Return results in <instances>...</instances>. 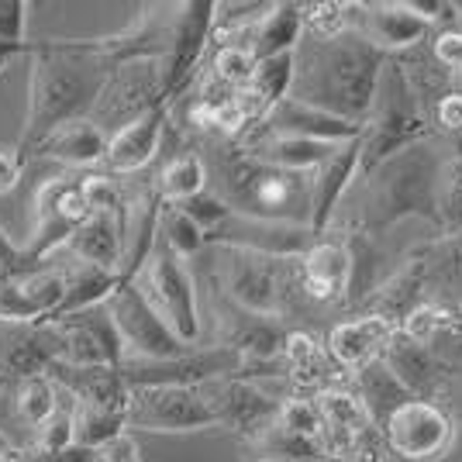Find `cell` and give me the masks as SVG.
<instances>
[{"mask_svg": "<svg viewBox=\"0 0 462 462\" xmlns=\"http://www.w3.org/2000/svg\"><path fill=\"white\" fill-rule=\"evenodd\" d=\"M111 69L115 62L97 52L94 39H39L28 45V115L18 138L24 162L62 125L90 117Z\"/></svg>", "mask_w": 462, "mask_h": 462, "instance_id": "1", "label": "cell"}, {"mask_svg": "<svg viewBox=\"0 0 462 462\" xmlns=\"http://www.w3.org/2000/svg\"><path fill=\"white\" fill-rule=\"evenodd\" d=\"M386 62L390 56L363 39L359 32H346L335 39L304 35L293 52L290 97L366 128Z\"/></svg>", "mask_w": 462, "mask_h": 462, "instance_id": "2", "label": "cell"}, {"mask_svg": "<svg viewBox=\"0 0 462 462\" xmlns=\"http://www.w3.org/2000/svg\"><path fill=\"white\" fill-rule=\"evenodd\" d=\"M208 190L225 200V208L249 221H270V225H300L310 228V208H314V173H290L255 159L238 142L217 138L211 145Z\"/></svg>", "mask_w": 462, "mask_h": 462, "instance_id": "3", "label": "cell"}, {"mask_svg": "<svg viewBox=\"0 0 462 462\" xmlns=\"http://www.w3.org/2000/svg\"><path fill=\"white\" fill-rule=\"evenodd\" d=\"M445 155L435 152L431 138L404 152L390 155L373 173H366V200L356 228L380 238L407 217H421L439 228V180Z\"/></svg>", "mask_w": 462, "mask_h": 462, "instance_id": "4", "label": "cell"}, {"mask_svg": "<svg viewBox=\"0 0 462 462\" xmlns=\"http://www.w3.org/2000/svg\"><path fill=\"white\" fill-rule=\"evenodd\" d=\"M208 249L217 259V290L231 304L263 318L287 321L300 310V300H308L300 255L283 259L238 245H208Z\"/></svg>", "mask_w": 462, "mask_h": 462, "instance_id": "5", "label": "cell"}, {"mask_svg": "<svg viewBox=\"0 0 462 462\" xmlns=\"http://www.w3.org/2000/svg\"><path fill=\"white\" fill-rule=\"evenodd\" d=\"M431 128L435 125H431L421 97L407 77L401 56H390L383 77H380L376 100H373V115H369L366 132H363V173H359V180L373 173L390 155L404 152L418 142H428Z\"/></svg>", "mask_w": 462, "mask_h": 462, "instance_id": "6", "label": "cell"}, {"mask_svg": "<svg viewBox=\"0 0 462 462\" xmlns=\"http://www.w3.org/2000/svg\"><path fill=\"white\" fill-rule=\"evenodd\" d=\"M90 217V204L83 193V176H52L32 197V231L21 242L24 270L45 266L59 249L69 245Z\"/></svg>", "mask_w": 462, "mask_h": 462, "instance_id": "7", "label": "cell"}, {"mask_svg": "<svg viewBox=\"0 0 462 462\" xmlns=\"http://www.w3.org/2000/svg\"><path fill=\"white\" fill-rule=\"evenodd\" d=\"M132 283L149 297V304L162 314V321L173 328L187 346H197V342H200L197 283H193L187 259H180V255L166 245L162 235L155 238L152 255L145 259V266L138 270V276Z\"/></svg>", "mask_w": 462, "mask_h": 462, "instance_id": "8", "label": "cell"}, {"mask_svg": "<svg viewBox=\"0 0 462 462\" xmlns=\"http://www.w3.org/2000/svg\"><path fill=\"white\" fill-rule=\"evenodd\" d=\"M159 104H170L166 83H162V59H132V62H117L111 69L90 111V121L100 132L117 135L128 125H135L138 117L155 111Z\"/></svg>", "mask_w": 462, "mask_h": 462, "instance_id": "9", "label": "cell"}, {"mask_svg": "<svg viewBox=\"0 0 462 462\" xmlns=\"http://www.w3.org/2000/svg\"><path fill=\"white\" fill-rule=\"evenodd\" d=\"M107 310H111L117 335H121L125 363H162V359H176V356L197 348L187 346L173 328L162 321V314L149 304V297L132 280L117 283L115 293L107 297Z\"/></svg>", "mask_w": 462, "mask_h": 462, "instance_id": "10", "label": "cell"}, {"mask_svg": "<svg viewBox=\"0 0 462 462\" xmlns=\"http://www.w3.org/2000/svg\"><path fill=\"white\" fill-rule=\"evenodd\" d=\"M125 418L128 431H155V435L217 428V418L204 401L200 386H132Z\"/></svg>", "mask_w": 462, "mask_h": 462, "instance_id": "11", "label": "cell"}, {"mask_svg": "<svg viewBox=\"0 0 462 462\" xmlns=\"http://www.w3.org/2000/svg\"><path fill=\"white\" fill-rule=\"evenodd\" d=\"M386 452L404 462H435L456 442V424L435 401H407L383 424Z\"/></svg>", "mask_w": 462, "mask_h": 462, "instance_id": "12", "label": "cell"}, {"mask_svg": "<svg viewBox=\"0 0 462 462\" xmlns=\"http://www.w3.org/2000/svg\"><path fill=\"white\" fill-rule=\"evenodd\" d=\"M204 401L217 418V428H228L231 435L245 439V442H259L266 431H270L276 418H280V407L283 401L270 397L266 390H259V383L242 380V376H221L211 383L200 386Z\"/></svg>", "mask_w": 462, "mask_h": 462, "instance_id": "13", "label": "cell"}, {"mask_svg": "<svg viewBox=\"0 0 462 462\" xmlns=\"http://www.w3.org/2000/svg\"><path fill=\"white\" fill-rule=\"evenodd\" d=\"M214 0H187L176 4L173 21V45L170 56L162 59V83H166V100L173 104L200 73V62L211 56L214 39Z\"/></svg>", "mask_w": 462, "mask_h": 462, "instance_id": "14", "label": "cell"}, {"mask_svg": "<svg viewBox=\"0 0 462 462\" xmlns=\"http://www.w3.org/2000/svg\"><path fill=\"white\" fill-rule=\"evenodd\" d=\"M214 314H217V342L214 346L231 348L235 356H242L245 366L283 359V348H287V338H290L287 321L263 318V314H252V310L238 308V304H231L221 290H217V308H214Z\"/></svg>", "mask_w": 462, "mask_h": 462, "instance_id": "15", "label": "cell"}, {"mask_svg": "<svg viewBox=\"0 0 462 462\" xmlns=\"http://www.w3.org/2000/svg\"><path fill=\"white\" fill-rule=\"evenodd\" d=\"M56 359H62V338L52 321L0 318V380L21 383L28 376L49 373Z\"/></svg>", "mask_w": 462, "mask_h": 462, "instance_id": "16", "label": "cell"}, {"mask_svg": "<svg viewBox=\"0 0 462 462\" xmlns=\"http://www.w3.org/2000/svg\"><path fill=\"white\" fill-rule=\"evenodd\" d=\"M52 325L62 338V363H73V366H121L125 363L121 335L107 310V300L97 308L77 310L69 318H59Z\"/></svg>", "mask_w": 462, "mask_h": 462, "instance_id": "17", "label": "cell"}, {"mask_svg": "<svg viewBox=\"0 0 462 462\" xmlns=\"http://www.w3.org/2000/svg\"><path fill=\"white\" fill-rule=\"evenodd\" d=\"M352 32H359L386 56H407L431 42V24L418 18L407 0L393 4H352Z\"/></svg>", "mask_w": 462, "mask_h": 462, "instance_id": "18", "label": "cell"}, {"mask_svg": "<svg viewBox=\"0 0 462 462\" xmlns=\"http://www.w3.org/2000/svg\"><path fill=\"white\" fill-rule=\"evenodd\" d=\"M380 363H383V366L401 380V386H404L407 393L418 397V401H435V404H439V397L448 390V380H452V363L445 359L439 348L418 346V342L404 338L401 331L390 338V346L383 348Z\"/></svg>", "mask_w": 462, "mask_h": 462, "instance_id": "19", "label": "cell"}, {"mask_svg": "<svg viewBox=\"0 0 462 462\" xmlns=\"http://www.w3.org/2000/svg\"><path fill=\"white\" fill-rule=\"evenodd\" d=\"M300 273H304V293L310 304H346L348 283H352V252H348L346 235H335V231L321 235L300 255Z\"/></svg>", "mask_w": 462, "mask_h": 462, "instance_id": "20", "label": "cell"}, {"mask_svg": "<svg viewBox=\"0 0 462 462\" xmlns=\"http://www.w3.org/2000/svg\"><path fill=\"white\" fill-rule=\"evenodd\" d=\"M401 331V325H393L390 318L383 314H359V318H352V321H342V325H335L328 331V356L335 359V366L342 369V373H359V369L373 366L380 356H383V348L390 346V338Z\"/></svg>", "mask_w": 462, "mask_h": 462, "instance_id": "21", "label": "cell"}, {"mask_svg": "<svg viewBox=\"0 0 462 462\" xmlns=\"http://www.w3.org/2000/svg\"><path fill=\"white\" fill-rule=\"evenodd\" d=\"M49 376L56 380V386L77 404H94L104 411H121L128 414V397L132 386L125 380L121 366H73L56 359L49 366Z\"/></svg>", "mask_w": 462, "mask_h": 462, "instance_id": "22", "label": "cell"}, {"mask_svg": "<svg viewBox=\"0 0 462 462\" xmlns=\"http://www.w3.org/2000/svg\"><path fill=\"white\" fill-rule=\"evenodd\" d=\"M363 173V138L338 145L335 155L314 173V208H310V231L321 238L335 225V211L342 208L352 180Z\"/></svg>", "mask_w": 462, "mask_h": 462, "instance_id": "23", "label": "cell"}, {"mask_svg": "<svg viewBox=\"0 0 462 462\" xmlns=\"http://www.w3.org/2000/svg\"><path fill=\"white\" fill-rule=\"evenodd\" d=\"M259 128H266L273 135L314 138V142H328V145H346V142L363 138V132H366V128H359L352 121H342V117L318 111V107H308V104H300L293 97L270 107V115L259 121Z\"/></svg>", "mask_w": 462, "mask_h": 462, "instance_id": "24", "label": "cell"}, {"mask_svg": "<svg viewBox=\"0 0 462 462\" xmlns=\"http://www.w3.org/2000/svg\"><path fill=\"white\" fill-rule=\"evenodd\" d=\"M283 363H287V380L293 383L297 397H318L321 390L342 386L348 376L335 366V359L328 356V346H321L304 328H290Z\"/></svg>", "mask_w": 462, "mask_h": 462, "instance_id": "25", "label": "cell"}, {"mask_svg": "<svg viewBox=\"0 0 462 462\" xmlns=\"http://www.w3.org/2000/svg\"><path fill=\"white\" fill-rule=\"evenodd\" d=\"M166 115H170V104H159L155 111H149L145 117H138L135 125H128L125 132L111 135L104 166L117 176H132V173H138V170H145L155 159V152H159V145H162Z\"/></svg>", "mask_w": 462, "mask_h": 462, "instance_id": "26", "label": "cell"}, {"mask_svg": "<svg viewBox=\"0 0 462 462\" xmlns=\"http://www.w3.org/2000/svg\"><path fill=\"white\" fill-rule=\"evenodd\" d=\"M162 197L155 183L142 187L128 197V214H125V263H121V280H135L145 259L152 255L155 238H159V217H162Z\"/></svg>", "mask_w": 462, "mask_h": 462, "instance_id": "27", "label": "cell"}, {"mask_svg": "<svg viewBox=\"0 0 462 462\" xmlns=\"http://www.w3.org/2000/svg\"><path fill=\"white\" fill-rule=\"evenodd\" d=\"M125 214H90L87 225L69 238L66 252L83 266L121 276V263H125Z\"/></svg>", "mask_w": 462, "mask_h": 462, "instance_id": "28", "label": "cell"}, {"mask_svg": "<svg viewBox=\"0 0 462 462\" xmlns=\"http://www.w3.org/2000/svg\"><path fill=\"white\" fill-rule=\"evenodd\" d=\"M107 145H111V135L100 132L90 117H83V121H69L59 132H52L35 155L62 162V166H77V170H94L107 159Z\"/></svg>", "mask_w": 462, "mask_h": 462, "instance_id": "29", "label": "cell"}, {"mask_svg": "<svg viewBox=\"0 0 462 462\" xmlns=\"http://www.w3.org/2000/svg\"><path fill=\"white\" fill-rule=\"evenodd\" d=\"M424 270V287L431 300H456L462 290V231L439 235L421 249H414Z\"/></svg>", "mask_w": 462, "mask_h": 462, "instance_id": "30", "label": "cell"}, {"mask_svg": "<svg viewBox=\"0 0 462 462\" xmlns=\"http://www.w3.org/2000/svg\"><path fill=\"white\" fill-rule=\"evenodd\" d=\"M304 39V4H273L270 14L255 24L249 49L255 59L293 52Z\"/></svg>", "mask_w": 462, "mask_h": 462, "instance_id": "31", "label": "cell"}, {"mask_svg": "<svg viewBox=\"0 0 462 462\" xmlns=\"http://www.w3.org/2000/svg\"><path fill=\"white\" fill-rule=\"evenodd\" d=\"M352 390L363 397V404H366L369 418L376 421V428L383 431V424L390 421V414L397 411V407H404L407 401H414L411 393H407L404 386H401V380L390 373V369L376 359L373 366L359 369V373H352Z\"/></svg>", "mask_w": 462, "mask_h": 462, "instance_id": "32", "label": "cell"}, {"mask_svg": "<svg viewBox=\"0 0 462 462\" xmlns=\"http://www.w3.org/2000/svg\"><path fill=\"white\" fill-rule=\"evenodd\" d=\"M162 204H187L193 197L208 193L211 187V173H208V159L200 152H180L173 155L159 176L152 180Z\"/></svg>", "mask_w": 462, "mask_h": 462, "instance_id": "33", "label": "cell"}, {"mask_svg": "<svg viewBox=\"0 0 462 462\" xmlns=\"http://www.w3.org/2000/svg\"><path fill=\"white\" fill-rule=\"evenodd\" d=\"M69 407H73V445L79 448L97 452L128 431V418L121 411H104V407L77 404V401H69Z\"/></svg>", "mask_w": 462, "mask_h": 462, "instance_id": "34", "label": "cell"}, {"mask_svg": "<svg viewBox=\"0 0 462 462\" xmlns=\"http://www.w3.org/2000/svg\"><path fill=\"white\" fill-rule=\"evenodd\" d=\"M14 407H18V418L24 424H32L39 431L49 418H56L62 404H59V386L49 373H39V376H28L21 380L18 390H14Z\"/></svg>", "mask_w": 462, "mask_h": 462, "instance_id": "35", "label": "cell"}, {"mask_svg": "<svg viewBox=\"0 0 462 462\" xmlns=\"http://www.w3.org/2000/svg\"><path fill=\"white\" fill-rule=\"evenodd\" d=\"M159 235H162L166 245H170L180 259H187V263H190L193 255H200V252L208 249V235L200 231V225L193 221L190 214L183 211V208H176V204H166V208H162Z\"/></svg>", "mask_w": 462, "mask_h": 462, "instance_id": "36", "label": "cell"}, {"mask_svg": "<svg viewBox=\"0 0 462 462\" xmlns=\"http://www.w3.org/2000/svg\"><path fill=\"white\" fill-rule=\"evenodd\" d=\"M255 66H259V59H255V52H252L249 45H235V42L211 45V66H208V73H214L217 79H225L235 90L252 87Z\"/></svg>", "mask_w": 462, "mask_h": 462, "instance_id": "37", "label": "cell"}, {"mask_svg": "<svg viewBox=\"0 0 462 462\" xmlns=\"http://www.w3.org/2000/svg\"><path fill=\"white\" fill-rule=\"evenodd\" d=\"M462 231V159L445 155L442 180H439V235Z\"/></svg>", "mask_w": 462, "mask_h": 462, "instance_id": "38", "label": "cell"}, {"mask_svg": "<svg viewBox=\"0 0 462 462\" xmlns=\"http://www.w3.org/2000/svg\"><path fill=\"white\" fill-rule=\"evenodd\" d=\"M293 52H297V49H293ZM293 52L259 59V66H255L252 90L266 100V107H276L280 100L290 97V87H293Z\"/></svg>", "mask_w": 462, "mask_h": 462, "instance_id": "39", "label": "cell"}, {"mask_svg": "<svg viewBox=\"0 0 462 462\" xmlns=\"http://www.w3.org/2000/svg\"><path fill=\"white\" fill-rule=\"evenodd\" d=\"M352 32V4L338 0H321V4H304V35L310 39H335Z\"/></svg>", "mask_w": 462, "mask_h": 462, "instance_id": "40", "label": "cell"}, {"mask_svg": "<svg viewBox=\"0 0 462 462\" xmlns=\"http://www.w3.org/2000/svg\"><path fill=\"white\" fill-rule=\"evenodd\" d=\"M73 448V407H62L56 418L42 424L35 431V445L24 452L28 459H52Z\"/></svg>", "mask_w": 462, "mask_h": 462, "instance_id": "41", "label": "cell"}, {"mask_svg": "<svg viewBox=\"0 0 462 462\" xmlns=\"http://www.w3.org/2000/svg\"><path fill=\"white\" fill-rule=\"evenodd\" d=\"M83 193L90 214H125L128 211V193L117 187V180L104 173H87L83 176Z\"/></svg>", "mask_w": 462, "mask_h": 462, "instance_id": "42", "label": "cell"}, {"mask_svg": "<svg viewBox=\"0 0 462 462\" xmlns=\"http://www.w3.org/2000/svg\"><path fill=\"white\" fill-rule=\"evenodd\" d=\"M176 208H183V211L190 214L208 238H211L214 231H221L231 221V211L225 208V200H217L211 190L200 193V197H193V200H187V204H176Z\"/></svg>", "mask_w": 462, "mask_h": 462, "instance_id": "43", "label": "cell"}, {"mask_svg": "<svg viewBox=\"0 0 462 462\" xmlns=\"http://www.w3.org/2000/svg\"><path fill=\"white\" fill-rule=\"evenodd\" d=\"M0 45L28 49V4L24 0H0Z\"/></svg>", "mask_w": 462, "mask_h": 462, "instance_id": "44", "label": "cell"}, {"mask_svg": "<svg viewBox=\"0 0 462 462\" xmlns=\"http://www.w3.org/2000/svg\"><path fill=\"white\" fill-rule=\"evenodd\" d=\"M431 56H435V62H439L442 69H448V73L456 77V83H459V77H462V28H442V32L431 39Z\"/></svg>", "mask_w": 462, "mask_h": 462, "instance_id": "45", "label": "cell"}, {"mask_svg": "<svg viewBox=\"0 0 462 462\" xmlns=\"http://www.w3.org/2000/svg\"><path fill=\"white\" fill-rule=\"evenodd\" d=\"M431 121H435V128H439L445 138H459L462 135V90L445 94L442 100L435 104Z\"/></svg>", "mask_w": 462, "mask_h": 462, "instance_id": "46", "label": "cell"}, {"mask_svg": "<svg viewBox=\"0 0 462 462\" xmlns=\"http://www.w3.org/2000/svg\"><path fill=\"white\" fill-rule=\"evenodd\" d=\"M21 173H24V159H21L18 145H0V197L18 187Z\"/></svg>", "mask_w": 462, "mask_h": 462, "instance_id": "47", "label": "cell"}, {"mask_svg": "<svg viewBox=\"0 0 462 462\" xmlns=\"http://www.w3.org/2000/svg\"><path fill=\"white\" fill-rule=\"evenodd\" d=\"M97 452H100V459H107V462H142V456H138V445H135V439H132V431L117 435L115 442H107L104 448H97Z\"/></svg>", "mask_w": 462, "mask_h": 462, "instance_id": "48", "label": "cell"}, {"mask_svg": "<svg viewBox=\"0 0 462 462\" xmlns=\"http://www.w3.org/2000/svg\"><path fill=\"white\" fill-rule=\"evenodd\" d=\"M14 56H28V49H11V45H0V73H4V66H7Z\"/></svg>", "mask_w": 462, "mask_h": 462, "instance_id": "49", "label": "cell"}, {"mask_svg": "<svg viewBox=\"0 0 462 462\" xmlns=\"http://www.w3.org/2000/svg\"><path fill=\"white\" fill-rule=\"evenodd\" d=\"M0 462H24V452L11 448V452H0Z\"/></svg>", "mask_w": 462, "mask_h": 462, "instance_id": "50", "label": "cell"}, {"mask_svg": "<svg viewBox=\"0 0 462 462\" xmlns=\"http://www.w3.org/2000/svg\"><path fill=\"white\" fill-rule=\"evenodd\" d=\"M11 448H14V445H11V439L0 431V452H11Z\"/></svg>", "mask_w": 462, "mask_h": 462, "instance_id": "51", "label": "cell"}, {"mask_svg": "<svg viewBox=\"0 0 462 462\" xmlns=\"http://www.w3.org/2000/svg\"><path fill=\"white\" fill-rule=\"evenodd\" d=\"M4 386H7V380H0V390H4Z\"/></svg>", "mask_w": 462, "mask_h": 462, "instance_id": "52", "label": "cell"}, {"mask_svg": "<svg viewBox=\"0 0 462 462\" xmlns=\"http://www.w3.org/2000/svg\"><path fill=\"white\" fill-rule=\"evenodd\" d=\"M259 462H273V459H259Z\"/></svg>", "mask_w": 462, "mask_h": 462, "instance_id": "53", "label": "cell"}, {"mask_svg": "<svg viewBox=\"0 0 462 462\" xmlns=\"http://www.w3.org/2000/svg\"><path fill=\"white\" fill-rule=\"evenodd\" d=\"M459 90H462V77H459Z\"/></svg>", "mask_w": 462, "mask_h": 462, "instance_id": "54", "label": "cell"}, {"mask_svg": "<svg viewBox=\"0 0 462 462\" xmlns=\"http://www.w3.org/2000/svg\"><path fill=\"white\" fill-rule=\"evenodd\" d=\"M318 462H328V459H318Z\"/></svg>", "mask_w": 462, "mask_h": 462, "instance_id": "55", "label": "cell"}]
</instances>
